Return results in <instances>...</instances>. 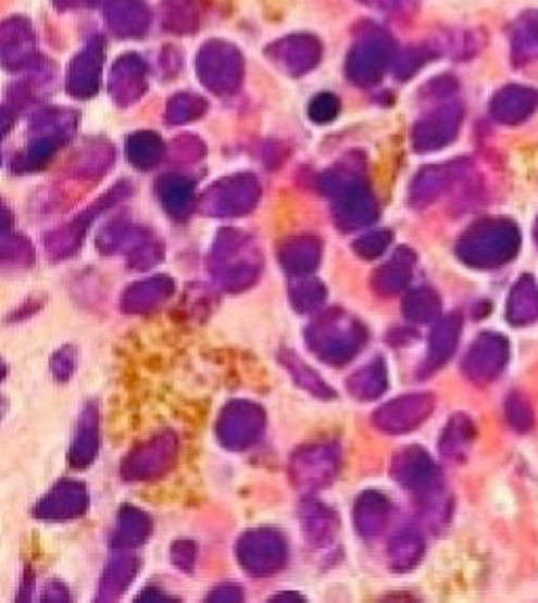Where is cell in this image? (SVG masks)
I'll return each mask as SVG.
<instances>
[{
	"label": "cell",
	"instance_id": "11",
	"mask_svg": "<svg viewBox=\"0 0 538 603\" xmlns=\"http://www.w3.org/2000/svg\"><path fill=\"white\" fill-rule=\"evenodd\" d=\"M509 346L501 335H484L475 341L465 360V373L477 382L492 381L501 375L506 362Z\"/></svg>",
	"mask_w": 538,
	"mask_h": 603
},
{
	"label": "cell",
	"instance_id": "12",
	"mask_svg": "<svg viewBox=\"0 0 538 603\" xmlns=\"http://www.w3.org/2000/svg\"><path fill=\"white\" fill-rule=\"evenodd\" d=\"M339 454L330 445H312L297 452L292 461V476L301 486H320L337 474Z\"/></svg>",
	"mask_w": 538,
	"mask_h": 603
},
{
	"label": "cell",
	"instance_id": "24",
	"mask_svg": "<svg viewBox=\"0 0 538 603\" xmlns=\"http://www.w3.org/2000/svg\"><path fill=\"white\" fill-rule=\"evenodd\" d=\"M506 316L511 324H528L538 318V288L530 276H524L513 288Z\"/></svg>",
	"mask_w": 538,
	"mask_h": 603
},
{
	"label": "cell",
	"instance_id": "3",
	"mask_svg": "<svg viewBox=\"0 0 538 603\" xmlns=\"http://www.w3.org/2000/svg\"><path fill=\"white\" fill-rule=\"evenodd\" d=\"M196 70L209 91L232 96L245 80V58L232 42L209 40L198 53Z\"/></svg>",
	"mask_w": 538,
	"mask_h": 603
},
{
	"label": "cell",
	"instance_id": "38",
	"mask_svg": "<svg viewBox=\"0 0 538 603\" xmlns=\"http://www.w3.org/2000/svg\"><path fill=\"white\" fill-rule=\"evenodd\" d=\"M389 242H391L389 231H373V234H366L360 240H355L353 249L364 259H375L389 247Z\"/></svg>",
	"mask_w": 538,
	"mask_h": 603
},
{
	"label": "cell",
	"instance_id": "40",
	"mask_svg": "<svg viewBox=\"0 0 538 603\" xmlns=\"http://www.w3.org/2000/svg\"><path fill=\"white\" fill-rule=\"evenodd\" d=\"M166 200L173 209L177 211H188L191 206V186L188 181L184 179H177L168 186V193H166Z\"/></svg>",
	"mask_w": 538,
	"mask_h": 603
},
{
	"label": "cell",
	"instance_id": "4",
	"mask_svg": "<svg viewBox=\"0 0 538 603\" xmlns=\"http://www.w3.org/2000/svg\"><path fill=\"white\" fill-rule=\"evenodd\" d=\"M308 343L326 362L341 364L364 346V328L346 314L333 312L314 322L308 330Z\"/></svg>",
	"mask_w": 538,
	"mask_h": 603
},
{
	"label": "cell",
	"instance_id": "2",
	"mask_svg": "<svg viewBox=\"0 0 538 603\" xmlns=\"http://www.w3.org/2000/svg\"><path fill=\"white\" fill-rule=\"evenodd\" d=\"M396 55V42L389 34L377 26H366L358 34L346 60V74L355 87L377 85L385 70L391 67Z\"/></svg>",
	"mask_w": 538,
	"mask_h": 603
},
{
	"label": "cell",
	"instance_id": "7",
	"mask_svg": "<svg viewBox=\"0 0 538 603\" xmlns=\"http://www.w3.org/2000/svg\"><path fill=\"white\" fill-rule=\"evenodd\" d=\"M261 198V186L253 175L227 177L207 193V211L213 215H245L251 213Z\"/></svg>",
	"mask_w": 538,
	"mask_h": 603
},
{
	"label": "cell",
	"instance_id": "15",
	"mask_svg": "<svg viewBox=\"0 0 538 603\" xmlns=\"http://www.w3.org/2000/svg\"><path fill=\"white\" fill-rule=\"evenodd\" d=\"M509 45H511V64L515 67L538 62V9L522 13L513 22L509 30Z\"/></svg>",
	"mask_w": 538,
	"mask_h": 603
},
{
	"label": "cell",
	"instance_id": "21",
	"mask_svg": "<svg viewBox=\"0 0 538 603\" xmlns=\"http://www.w3.org/2000/svg\"><path fill=\"white\" fill-rule=\"evenodd\" d=\"M452 177L450 166H425L412 181L411 204L421 209L436 202Z\"/></svg>",
	"mask_w": 538,
	"mask_h": 603
},
{
	"label": "cell",
	"instance_id": "9",
	"mask_svg": "<svg viewBox=\"0 0 538 603\" xmlns=\"http://www.w3.org/2000/svg\"><path fill=\"white\" fill-rule=\"evenodd\" d=\"M434 411L431 395H406L400 400L389 402L375 414V423L383 431L389 434H404L418 427Z\"/></svg>",
	"mask_w": 538,
	"mask_h": 603
},
{
	"label": "cell",
	"instance_id": "41",
	"mask_svg": "<svg viewBox=\"0 0 538 603\" xmlns=\"http://www.w3.org/2000/svg\"><path fill=\"white\" fill-rule=\"evenodd\" d=\"M60 7H83V4H87V7H91V4H96L97 0H55Z\"/></svg>",
	"mask_w": 538,
	"mask_h": 603
},
{
	"label": "cell",
	"instance_id": "42",
	"mask_svg": "<svg viewBox=\"0 0 538 603\" xmlns=\"http://www.w3.org/2000/svg\"><path fill=\"white\" fill-rule=\"evenodd\" d=\"M535 234H537V240H538V222H537V229H535Z\"/></svg>",
	"mask_w": 538,
	"mask_h": 603
},
{
	"label": "cell",
	"instance_id": "5",
	"mask_svg": "<svg viewBox=\"0 0 538 603\" xmlns=\"http://www.w3.org/2000/svg\"><path fill=\"white\" fill-rule=\"evenodd\" d=\"M463 123V105L454 99H446L434 112L425 114L412 128V148L418 154L442 150L450 146Z\"/></svg>",
	"mask_w": 538,
	"mask_h": 603
},
{
	"label": "cell",
	"instance_id": "37",
	"mask_svg": "<svg viewBox=\"0 0 538 603\" xmlns=\"http://www.w3.org/2000/svg\"><path fill=\"white\" fill-rule=\"evenodd\" d=\"M341 112V101L339 97L333 96V93H317L310 108H308V114L310 118L317 123V125H326V123H333Z\"/></svg>",
	"mask_w": 538,
	"mask_h": 603
},
{
	"label": "cell",
	"instance_id": "43",
	"mask_svg": "<svg viewBox=\"0 0 538 603\" xmlns=\"http://www.w3.org/2000/svg\"><path fill=\"white\" fill-rule=\"evenodd\" d=\"M362 2H371V0H362Z\"/></svg>",
	"mask_w": 538,
	"mask_h": 603
},
{
	"label": "cell",
	"instance_id": "23",
	"mask_svg": "<svg viewBox=\"0 0 538 603\" xmlns=\"http://www.w3.org/2000/svg\"><path fill=\"white\" fill-rule=\"evenodd\" d=\"M146 89V65L135 58H123L112 72V93L123 99H137Z\"/></svg>",
	"mask_w": 538,
	"mask_h": 603
},
{
	"label": "cell",
	"instance_id": "18",
	"mask_svg": "<svg viewBox=\"0 0 538 603\" xmlns=\"http://www.w3.org/2000/svg\"><path fill=\"white\" fill-rule=\"evenodd\" d=\"M461 326H463V319L459 314H448L446 318L440 319V324L434 328V335L429 341V355L423 366L425 373H434L436 368H440L443 362L452 355V351L456 350Z\"/></svg>",
	"mask_w": 538,
	"mask_h": 603
},
{
	"label": "cell",
	"instance_id": "17",
	"mask_svg": "<svg viewBox=\"0 0 538 603\" xmlns=\"http://www.w3.org/2000/svg\"><path fill=\"white\" fill-rule=\"evenodd\" d=\"M393 477H398L404 486L414 488V490H421V488L427 490L434 486L436 467L423 450L409 448V450H402L400 456L396 458Z\"/></svg>",
	"mask_w": 538,
	"mask_h": 603
},
{
	"label": "cell",
	"instance_id": "27",
	"mask_svg": "<svg viewBox=\"0 0 538 603\" xmlns=\"http://www.w3.org/2000/svg\"><path fill=\"white\" fill-rule=\"evenodd\" d=\"M200 24V11L193 0H168L164 4V28L177 34H190Z\"/></svg>",
	"mask_w": 538,
	"mask_h": 603
},
{
	"label": "cell",
	"instance_id": "1",
	"mask_svg": "<svg viewBox=\"0 0 538 603\" xmlns=\"http://www.w3.org/2000/svg\"><path fill=\"white\" fill-rule=\"evenodd\" d=\"M520 247L517 225L503 217H488L472 225L459 242V254L475 267L501 265L515 256Z\"/></svg>",
	"mask_w": 538,
	"mask_h": 603
},
{
	"label": "cell",
	"instance_id": "14",
	"mask_svg": "<svg viewBox=\"0 0 538 603\" xmlns=\"http://www.w3.org/2000/svg\"><path fill=\"white\" fill-rule=\"evenodd\" d=\"M34 45V33L28 22L9 20L0 24V62L9 70L33 62Z\"/></svg>",
	"mask_w": 538,
	"mask_h": 603
},
{
	"label": "cell",
	"instance_id": "29",
	"mask_svg": "<svg viewBox=\"0 0 538 603\" xmlns=\"http://www.w3.org/2000/svg\"><path fill=\"white\" fill-rule=\"evenodd\" d=\"M385 385H387V373H385V366L380 360H375L373 364H368L366 368H362L360 373H355L351 379H349V391L355 395V398H364V400H371V398H377L383 391H385Z\"/></svg>",
	"mask_w": 538,
	"mask_h": 603
},
{
	"label": "cell",
	"instance_id": "8",
	"mask_svg": "<svg viewBox=\"0 0 538 603\" xmlns=\"http://www.w3.org/2000/svg\"><path fill=\"white\" fill-rule=\"evenodd\" d=\"M333 200H335L333 215L341 229H358L379 217L377 198L364 179L353 181Z\"/></svg>",
	"mask_w": 538,
	"mask_h": 603
},
{
	"label": "cell",
	"instance_id": "39",
	"mask_svg": "<svg viewBox=\"0 0 538 603\" xmlns=\"http://www.w3.org/2000/svg\"><path fill=\"white\" fill-rule=\"evenodd\" d=\"M506 414H509V420H511V425H513L515 429L526 431L528 427H533V409H530L528 400H524L520 393H515V395L509 398Z\"/></svg>",
	"mask_w": 538,
	"mask_h": 603
},
{
	"label": "cell",
	"instance_id": "28",
	"mask_svg": "<svg viewBox=\"0 0 538 603\" xmlns=\"http://www.w3.org/2000/svg\"><path fill=\"white\" fill-rule=\"evenodd\" d=\"M474 425L467 416L463 414H456L448 429H443L442 438V452L443 456H450V458H456V456H463L467 452L470 444L474 442Z\"/></svg>",
	"mask_w": 538,
	"mask_h": 603
},
{
	"label": "cell",
	"instance_id": "13",
	"mask_svg": "<svg viewBox=\"0 0 538 603\" xmlns=\"http://www.w3.org/2000/svg\"><path fill=\"white\" fill-rule=\"evenodd\" d=\"M538 93L535 89L506 85L490 101V114L501 125H520L537 110Z\"/></svg>",
	"mask_w": 538,
	"mask_h": 603
},
{
	"label": "cell",
	"instance_id": "25",
	"mask_svg": "<svg viewBox=\"0 0 538 603\" xmlns=\"http://www.w3.org/2000/svg\"><path fill=\"white\" fill-rule=\"evenodd\" d=\"M387 513L389 505L387 501L377 494V492H366L355 507V524L358 530L366 537H373L383 530L385 522H387Z\"/></svg>",
	"mask_w": 538,
	"mask_h": 603
},
{
	"label": "cell",
	"instance_id": "32",
	"mask_svg": "<svg viewBox=\"0 0 538 603\" xmlns=\"http://www.w3.org/2000/svg\"><path fill=\"white\" fill-rule=\"evenodd\" d=\"M404 314L412 322H429V319L438 318L440 314V299L434 290H416L404 303Z\"/></svg>",
	"mask_w": 538,
	"mask_h": 603
},
{
	"label": "cell",
	"instance_id": "19",
	"mask_svg": "<svg viewBox=\"0 0 538 603\" xmlns=\"http://www.w3.org/2000/svg\"><path fill=\"white\" fill-rule=\"evenodd\" d=\"M108 22L123 36H141L150 24V15L141 0H110Z\"/></svg>",
	"mask_w": 538,
	"mask_h": 603
},
{
	"label": "cell",
	"instance_id": "36",
	"mask_svg": "<svg viewBox=\"0 0 538 603\" xmlns=\"http://www.w3.org/2000/svg\"><path fill=\"white\" fill-rule=\"evenodd\" d=\"M326 292L316 280H303L297 286H292V305L299 312H310L316 310L317 305H322Z\"/></svg>",
	"mask_w": 538,
	"mask_h": 603
},
{
	"label": "cell",
	"instance_id": "30",
	"mask_svg": "<svg viewBox=\"0 0 538 603\" xmlns=\"http://www.w3.org/2000/svg\"><path fill=\"white\" fill-rule=\"evenodd\" d=\"M421 553H423V540L414 530H402L389 544L391 566L398 570L412 568L421 560Z\"/></svg>",
	"mask_w": 538,
	"mask_h": 603
},
{
	"label": "cell",
	"instance_id": "33",
	"mask_svg": "<svg viewBox=\"0 0 538 603\" xmlns=\"http://www.w3.org/2000/svg\"><path fill=\"white\" fill-rule=\"evenodd\" d=\"M283 362H285L288 373L292 375V379L299 382L303 389L316 393L320 398H333V395H335L333 389H328V385L322 381L317 375H314L297 355H290L288 351H285V353H283Z\"/></svg>",
	"mask_w": 538,
	"mask_h": 603
},
{
	"label": "cell",
	"instance_id": "20",
	"mask_svg": "<svg viewBox=\"0 0 538 603\" xmlns=\"http://www.w3.org/2000/svg\"><path fill=\"white\" fill-rule=\"evenodd\" d=\"M232 416L238 420L234 423L229 416L225 418V442L229 444L249 445L253 444L259 436V431L263 429V413L259 409H254L251 404H238L236 409H232Z\"/></svg>",
	"mask_w": 538,
	"mask_h": 603
},
{
	"label": "cell",
	"instance_id": "34",
	"mask_svg": "<svg viewBox=\"0 0 538 603\" xmlns=\"http://www.w3.org/2000/svg\"><path fill=\"white\" fill-rule=\"evenodd\" d=\"M204 112H207V101L202 97L191 96V93H182V96L173 97L171 105H168L171 123L196 121Z\"/></svg>",
	"mask_w": 538,
	"mask_h": 603
},
{
	"label": "cell",
	"instance_id": "22",
	"mask_svg": "<svg viewBox=\"0 0 538 603\" xmlns=\"http://www.w3.org/2000/svg\"><path fill=\"white\" fill-rule=\"evenodd\" d=\"M280 259L290 274H308L320 261V242L314 236H299L283 244Z\"/></svg>",
	"mask_w": 538,
	"mask_h": 603
},
{
	"label": "cell",
	"instance_id": "31",
	"mask_svg": "<svg viewBox=\"0 0 538 603\" xmlns=\"http://www.w3.org/2000/svg\"><path fill=\"white\" fill-rule=\"evenodd\" d=\"M436 58V51L427 45H414V47H409L400 53L393 55V62H391V67H393V74L400 78V80H409L412 78L423 65L427 62H431Z\"/></svg>",
	"mask_w": 538,
	"mask_h": 603
},
{
	"label": "cell",
	"instance_id": "10",
	"mask_svg": "<svg viewBox=\"0 0 538 603\" xmlns=\"http://www.w3.org/2000/svg\"><path fill=\"white\" fill-rule=\"evenodd\" d=\"M240 560L253 574H272L286 560L285 542L276 532H251L240 542Z\"/></svg>",
	"mask_w": 538,
	"mask_h": 603
},
{
	"label": "cell",
	"instance_id": "16",
	"mask_svg": "<svg viewBox=\"0 0 538 603\" xmlns=\"http://www.w3.org/2000/svg\"><path fill=\"white\" fill-rule=\"evenodd\" d=\"M101 64H103V42L96 38L87 49H83V53L70 67V91L74 96H93L99 85Z\"/></svg>",
	"mask_w": 538,
	"mask_h": 603
},
{
	"label": "cell",
	"instance_id": "26",
	"mask_svg": "<svg viewBox=\"0 0 538 603\" xmlns=\"http://www.w3.org/2000/svg\"><path fill=\"white\" fill-rule=\"evenodd\" d=\"M412 263H414V254L409 249H400L393 256V261L377 272V276H375L377 290L383 294H393L402 286H406L411 278Z\"/></svg>",
	"mask_w": 538,
	"mask_h": 603
},
{
	"label": "cell",
	"instance_id": "6",
	"mask_svg": "<svg viewBox=\"0 0 538 603\" xmlns=\"http://www.w3.org/2000/svg\"><path fill=\"white\" fill-rule=\"evenodd\" d=\"M267 58L288 76L299 78L316 70L322 60V42L312 34H288L267 47Z\"/></svg>",
	"mask_w": 538,
	"mask_h": 603
},
{
	"label": "cell",
	"instance_id": "35",
	"mask_svg": "<svg viewBox=\"0 0 538 603\" xmlns=\"http://www.w3.org/2000/svg\"><path fill=\"white\" fill-rule=\"evenodd\" d=\"M303 524H305V530H308V537L310 540L316 542L317 539H330L333 537V530H335V517L330 515V511L326 508L317 507L316 503L308 505L305 507V513H303Z\"/></svg>",
	"mask_w": 538,
	"mask_h": 603
}]
</instances>
